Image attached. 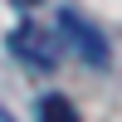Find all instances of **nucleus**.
Segmentation results:
<instances>
[{"instance_id":"1","label":"nucleus","mask_w":122,"mask_h":122,"mask_svg":"<svg viewBox=\"0 0 122 122\" xmlns=\"http://www.w3.org/2000/svg\"><path fill=\"white\" fill-rule=\"evenodd\" d=\"M59 29L68 34V44H73L88 64H107V44H103V34H98L93 25H83L73 10H64V15H59Z\"/></svg>"},{"instance_id":"2","label":"nucleus","mask_w":122,"mask_h":122,"mask_svg":"<svg viewBox=\"0 0 122 122\" xmlns=\"http://www.w3.org/2000/svg\"><path fill=\"white\" fill-rule=\"evenodd\" d=\"M10 49H15L25 64H34V68H54V59H59V49L49 44V39L39 34L34 25H20L15 34H10Z\"/></svg>"},{"instance_id":"3","label":"nucleus","mask_w":122,"mask_h":122,"mask_svg":"<svg viewBox=\"0 0 122 122\" xmlns=\"http://www.w3.org/2000/svg\"><path fill=\"white\" fill-rule=\"evenodd\" d=\"M39 122H78V112L64 93H49V98H39Z\"/></svg>"},{"instance_id":"4","label":"nucleus","mask_w":122,"mask_h":122,"mask_svg":"<svg viewBox=\"0 0 122 122\" xmlns=\"http://www.w3.org/2000/svg\"><path fill=\"white\" fill-rule=\"evenodd\" d=\"M0 122H10V117H5V107H0Z\"/></svg>"}]
</instances>
